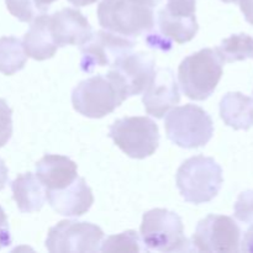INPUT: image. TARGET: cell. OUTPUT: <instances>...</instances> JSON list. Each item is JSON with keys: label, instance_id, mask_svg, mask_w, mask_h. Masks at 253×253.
Here are the masks:
<instances>
[{"label": "cell", "instance_id": "obj_3", "mask_svg": "<svg viewBox=\"0 0 253 253\" xmlns=\"http://www.w3.org/2000/svg\"><path fill=\"white\" fill-rule=\"evenodd\" d=\"M98 20L103 29L131 39L155 27V11L135 0H101Z\"/></svg>", "mask_w": 253, "mask_h": 253}, {"label": "cell", "instance_id": "obj_16", "mask_svg": "<svg viewBox=\"0 0 253 253\" xmlns=\"http://www.w3.org/2000/svg\"><path fill=\"white\" fill-rule=\"evenodd\" d=\"M36 177L46 190L63 189L78 177V166L61 155H46L36 163Z\"/></svg>", "mask_w": 253, "mask_h": 253}, {"label": "cell", "instance_id": "obj_13", "mask_svg": "<svg viewBox=\"0 0 253 253\" xmlns=\"http://www.w3.org/2000/svg\"><path fill=\"white\" fill-rule=\"evenodd\" d=\"M180 101L179 89L172 69L155 71L152 79L143 90L142 103L148 115L162 119L173 106Z\"/></svg>", "mask_w": 253, "mask_h": 253}, {"label": "cell", "instance_id": "obj_32", "mask_svg": "<svg viewBox=\"0 0 253 253\" xmlns=\"http://www.w3.org/2000/svg\"><path fill=\"white\" fill-rule=\"evenodd\" d=\"M136 2H138V4H142V5H146V6L148 7H152V9H155L156 6H157L158 4H160L162 0H135Z\"/></svg>", "mask_w": 253, "mask_h": 253}, {"label": "cell", "instance_id": "obj_33", "mask_svg": "<svg viewBox=\"0 0 253 253\" xmlns=\"http://www.w3.org/2000/svg\"><path fill=\"white\" fill-rule=\"evenodd\" d=\"M221 1H224V2H237L239 0H221Z\"/></svg>", "mask_w": 253, "mask_h": 253}, {"label": "cell", "instance_id": "obj_24", "mask_svg": "<svg viewBox=\"0 0 253 253\" xmlns=\"http://www.w3.org/2000/svg\"><path fill=\"white\" fill-rule=\"evenodd\" d=\"M235 217L245 224H253V189L242 192L235 203Z\"/></svg>", "mask_w": 253, "mask_h": 253}, {"label": "cell", "instance_id": "obj_20", "mask_svg": "<svg viewBox=\"0 0 253 253\" xmlns=\"http://www.w3.org/2000/svg\"><path fill=\"white\" fill-rule=\"evenodd\" d=\"M27 61V54L21 40L14 36L0 39V73L12 76L21 71Z\"/></svg>", "mask_w": 253, "mask_h": 253}, {"label": "cell", "instance_id": "obj_22", "mask_svg": "<svg viewBox=\"0 0 253 253\" xmlns=\"http://www.w3.org/2000/svg\"><path fill=\"white\" fill-rule=\"evenodd\" d=\"M101 252H142L147 251L146 247L141 246L140 237L133 230L121 232L119 235L109 236L101 244Z\"/></svg>", "mask_w": 253, "mask_h": 253}, {"label": "cell", "instance_id": "obj_25", "mask_svg": "<svg viewBox=\"0 0 253 253\" xmlns=\"http://www.w3.org/2000/svg\"><path fill=\"white\" fill-rule=\"evenodd\" d=\"M12 135V110L0 98V148L4 147Z\"/></svg>", "mask_w": 253, "mask_h": 253}, {"label": "cell", "instance_id": "obj_29", "mask_svg": "<svg viewBox=\"0 0 253 253\" xmlns=\"http://www.w3.org/2000/svg\"><path fill=\"white\" fill-rule=\"evenodd\" d=\"M7 173H9V170H7L6 165H5L4 161L0 158V192L4 189L5 185H6L7 183V178H9Z\"/></svg>", "mask_w": 253, "mask_h": 253}, {"label": "cell", "instance_id": "obj_12", "mask_svg": "<svg viewBox=\"0 0 253 253\" xmlns=\"http://www.w3.org/2000/svg\"><path fill=\"white\" fill-rule=\"evenodd\" d=\"M158 34L173 44L192 41L198 34L199 25L195 16V0H167L158 11Z\"/></svg>", "mask_w": 253, "mask_h": 253}, {"label": "cell", "instance_id": "obj_8", "mask_svg": "<svg viewBox=\"0 0 253 253\" xmlns=\"http://www.w3.org/2000/svg\"><path fill=\"white\" fill-rule=\"evenodd\" d=\"M103 239V230L91 222L63 220L49 229L46 249L51 253H94Z\"/></svg>", "mask_w": 253, "mask_h": 253}, {"label": "cell", "instance_id": "obj_18", "mask_svg": "<svg viewBox=\"0 0 253 253\" xmlns=\"http://www.w3.org/2000/svg\"><path fill=\"white\" fill-rule=\"evenodd\" d=\"M220 118L234 130H250L253 126V99L240 91L225 94L220 101Z\"/></svg>", "mask_w": 253, "mask_h": 253}, {"label": "cell", "instance_id": "obj_17", "mask_svg": "<svg viewBox=\"0 0 253 253\" xmlns=\"http://www.w3.org/2000/svg\"><path fill=\"white\" fill-rule=\"evenodd\" d=\"M27 57L44 61L56 54L58 46L53 39L51 30V15L42 14L34 20L22 41Z\"/></svg>", "mask_w": 253, "mask_h": 253}, {"label": "cell", "instance_id": "obj_4", "mask_svg": "<svg viewBox=\"0 0 253 253\" xmlns=\"http://www.w3.org/2000/svg\"><path fill=\"white\" fill-rule=\"evenodd\" d=\"M168 140L187 150L203 147L214 135V123L207 111L194 104L174 108L165 121Z\"/></svg>", "mask_w": 253, "mask_h": 253}, {"label": "cell", "instance_id": "obj_1", "mask_svg": "<svg viewBox=\"0 0 253 253\" xmlns=\"http://www.w3.org/2000/svg\"><path fill=\"white\" fill-rule=\"evenodd\" d=\"M175 183L185 202L195 205L209 203L222 187V168L214 158L194 156L178 168Z\"/></svg>", "mask_w": 253, "mask_h": 253}, {"label": "cell", "instance_id": "obj_28", "mask_svg": "<svg viewBox=\"0 0 253 253\" xmlns=\"http://www.w3.org/2000/svg\"><path fill=\"white\" fill-rule=\"evenodd\" d=\"M241 244H242V247H241L242 252L253 253V225L246 231Z\"/></svg>", "mask_w": 253, "mask_h": 253}, {"label": "cell", "instance_id": "obj_11", "mask_svg": "<svg viewBox=\"0 0 253 253\" xmlns=\"http://www.w3.org/2000/svg\"><path fill=\"white\" fill-rule=\"evenodd\" d=\"M133 46L135 42L128 37L100 30L82 46L81 69L91 73L96 67H111L119 58L131 53Z\"/></svg>", "mask_w": 253, "mask_h": 253}, {"label": "cell", "instance_id": "obj_21", "mask_svg": "<svg viewBox=\"0 0 253 253\" xmlns=\"http://www.w3.org/2000/svg\"><path fill=\"white\" fill-rule=\"evenodd\" d=\"M222 63H234L253 57V39L247 34L231 35L222 40L220 46L215 48Z\"/></svg>", "mask_w": 253, "mask_h": 253}, {"label": "cell", "instance_id": "obj_7", "mask_svg": "<svg viewBox=\"0 0 253 253\" xmlns=\"http://www.w3.org/2000/svg\"><path fill=\"white\" fill-rule=\"evenodd\" d=\"M126 100L116 84L106 74H98L81 82L72 93L73 108L89 119H101Z\"/></svg>", "mask_w": 253, "mask_h": 253}, {"label": "cell", "instance_id": "obj_9", "mask_svg": "<svg viewBox=\"0 0 253 253\" xmlns=\"http://www.w3.org/2000/svg\"><path fill=\"white\" fill-rule=\"evenodd\" d=\"M241 229L232 217L210 214L200 220L192 239L193 251L239 252Z\"/></svg>", "mask_w": 253, "mask_h": 253}, {"label": "cell", "instance_id": "obj_19", "mask_svg": "<svg viewBox=\"0 0 253 253\" xmlns=\"http://www.w3.org/2000/svg\"><path fill=\"white\" fill-rule=\"evenodd\" d=\"M11 190L17 208L25 214L39 211L46 202V188L31 172L17 175L11 183Z\"/></svg>", "mask_w": 253, "mask_h": 253}, {"label": "cell", "instance_id": "obj_31", "mask_svg": "<svg viewBox=\"0 0 253 253\" xmlns=\"http://www.w3.org/2000/svg\"><path fill=\"white\" fill-rule=\"evenodd\" d=\"M71 4H73L74 6H86V5H90L96 2L98 0H68Z\"/></svg>", "mask_w": 253, "mask_h": 253}, {"label": "cell", "instance_id": "obj_2", "mask_svg": "<svg viewBox=\"0 0 253 253\" xmlns=\"http://www.w3.org/2000/svg\"><path fill=\"white\" fill-rule=\"evenodd\" d=\"M215 49L203 48L185 57L178 68L182 91L192 100H207L216 89L224 69Z\"/></svg>", "mask_w": 253, "mask_h": 253}, {"label": "cell", "instance_id": "obj_14", "mask_svg": "<svg viewBox=\"0 0 253 253\" xmlns=\"http://www.w3.org/2000/svg\"><path fill=\"white\" fill-rule=\"evenodd\" d=\"M51 30L58 47L83 46L93 36V29L86 17L73 7L51 15Z\"/></svg>", "mask_w": 253, "mask_h": 253}, {"label": "cell", "instance_id": "obj_5", "mask_svg": "<svg viewBox=\"0 0 253 253\" xmlns=\"http://www.w3.org/2000/svg\"><path fill=\"white\" fill-rule=\"evenodd\" d=\"M146 250L160 252L193 251L184 235L183 221L178 214L167 209H152L145 212L140 227Z\"/></svg>", "mask_w": 253, "mask_h": 253}, {"label": "cell", "instance_id": "obj_15", "mask_svg": "<svg viewBox=\"0 0 253 253\" xmlns=\"http://www.w3.org/2000/svg\"><path fill=\"white\" fill-rule=\"evenodd\" d=\"M46 199L57 214L78 217L89 211L94 203V195L85 179L77 177L63 189L46 190Z\"/></svg>", "mask_w": 253, "mask_h": 253}, {"label": "cell", "instance_id": "obj_26", "mask_svg": "<svg viewBox=\"0 0 253 253\" xmlns=\"http://www.w3.org/2000/svg\"><path fill=\"white\" fill-rule=\"evenodd\" d=\"M11 244V235H10L9 222L4 209L0 207V250L10 246Z\"/></svg>", "mask_w": 253, "mask_h": 253}, {"label": "cell", "instance_id": "obj_30", "mask_svg": "<svg viewBox=\"0 0 253 253\" xmlns=\"http://www.w3.org/2000/svg\"><path fill=\"white\" fill-rule=\"evenodd\" d=\"M56 0H34L35 6H36L39 12H46L48 11L49 6H51Z\"/></svg>", "mask_w": 253, "mask_h": 253}, {"label": "cell", "instance_id": "obj_27", "mask_svg": "<svg viewBox=\"0 0 253 253\" xmlns=\"http://www.w3.org/2000/svg\"><path fill=\"white\" fill-rule=\"evenodd\" d=\"M239 2L246 21L253 26V0H239Z\"/></svg>", "mask_w": 253, "mask_h": 253}, {"label": "cell", "instance_id": "obj_23", "mask_svg": "<svg viewBox=\"0 0 253 253\" xmlns=\"http://www.w3.org/2000/svg\"><path fill=\"white\" fill-rule=\"evenodd\" d=\"M7 10L21 22H30L36 17L37 9L34 0H5Z\"/></svg>", "mask_w": 253, "mask_h": 253}, {"label": "cell", "instance_id": "obj_6", "mask_svg": "<svg viewBox=\"0 0 253 253\" xmlns=\"http://www.w3.org/2000/svg\"><path fill=\"white\" fill-rule=\"evenodd\" d=\"M109 136L125 155L135 160L150 157L160 145L157 124L147 116L119 119L110 126Z\"/></svg>", "mask_w": 253, "mask_h": 253}, {"label": "cell", "instance_id": "obj_10", "mask_svg": "<svg viewBox=\"0 0 253 253\" xmlns=\"http://www.w3.org/2000/svg\"><path fill=\"white\" fill-rule=\"evenodd\" d=\"M156 61L145 52L128 53L111 66L106 76L116 84L126 99L142 93L152 79Z\"/></svg>", "mask_w": 253, "mask_h": 253}]
</instances>
